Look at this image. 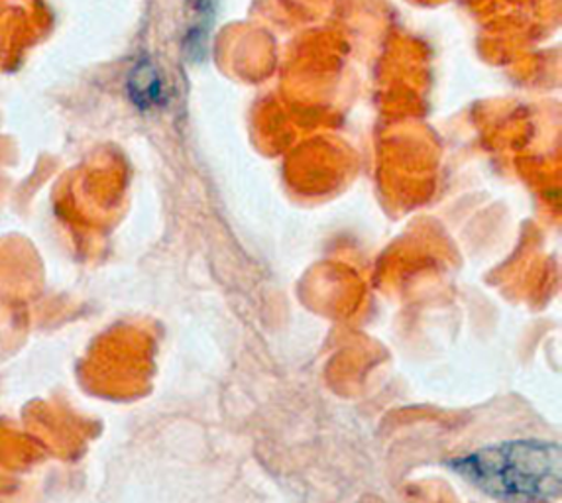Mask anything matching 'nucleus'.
I'll list each match as a JSON object with an SVG mask.
<instances>
[{
	"instance_id": "nucleus-1",
	"label": "nucleus",
	"mask_w": 562,
	"mask_h": 503,
	"mask_svg": "<svg viewBox=\"0 0 562 503\" xmlns=\"http://www.w3.org/2000/svg\"><path fill=\"white\" fill-rule=\"evenodd\" d=\"M447 467L496 502L551 503L561 495L562 452L554 440H502L450 458Z\"/></svg>"
},
{
	"instance_id": "nucleus-2",
	"label": "nucleus",
	"mask_w": 562,
	"mask_h": 503,
	"mask_svg": "<svg viewBox=\"0 0 562 503\" xmlns=\"http://www.w3.org/2000/svg\"><path fill=\"white\" fill-rule=\"evenodd\" d=\"M128 93L134 104L140 109H151L164 101V81L158 67L154 66L150 59H142L140 64L132 69Z\"/></svg>"
}]
</instances>
